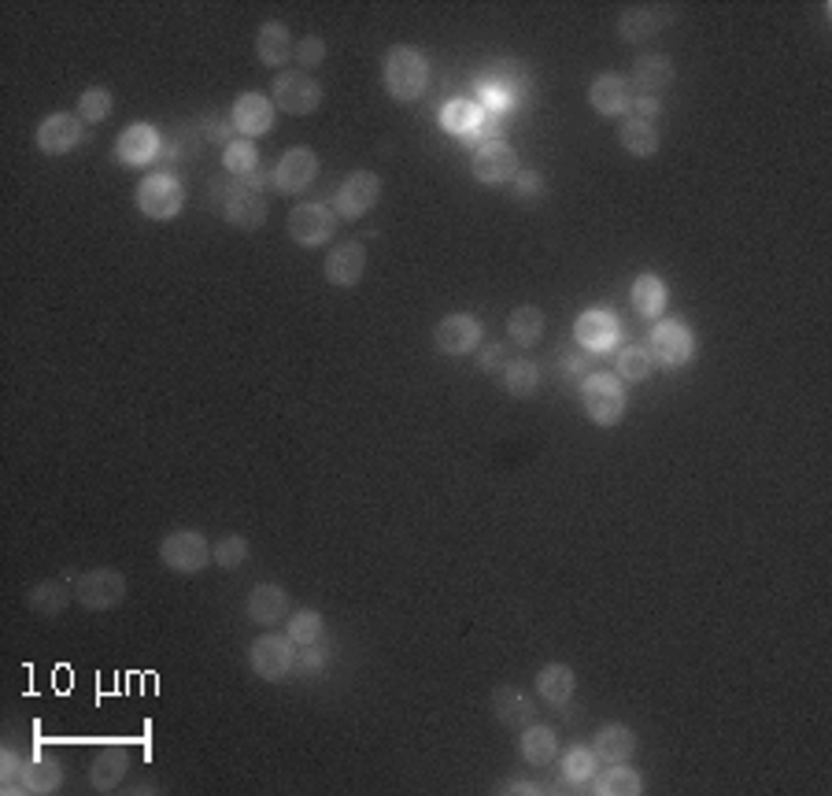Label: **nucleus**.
<instances>
[{
    "label": "nucleus",
    "mask_w": 832,
    "mask_h": 796,
    "mask_svg": "<svg viewBox=\"0 0 832 796\" xmlns=\"http://www.w3.org/2000/svg\"><path fill=\"white\" fill-rule=\"evenodd\" d=\"M507 337H511L515 345L530 348L544 337V312L536 304H522L515 308L511 319H507Z\"/></svg>",
    "instance_id": "obj_36"
},
{
    "label": "nucleus",
    "mask_w": 832,
    "mask_h": 796,
    "mask_svg": "<svg viewBox=\"0 0 832 796\" xmlns=\"http://www.w3.org/2000/svg\"><path fill=\"white\" fill-rule=\"evenodd\" d=\"M256 56H259L263 67H274V71L286 67L292 56H297V42H292L289 26L278 23V19H267V23L259 26V34H256Z\"/></svg>",
    "instance_id": "obj_24"
},
{
    "label": "nucleus",
    "mask_w": 832,
    "mask_h": 796,
    "mask_svg": "<svg viewBox=\"0 0 832 796\" xmlns=\"http://www.w3.org/2000/svg\"><path fill=\"white\" fill-rule=\"evenodd\" d=\"M185 208V186L178 174L171 171H152L149 178H141L137 186V211L152 222H171L174 216H182Z\"/></svg>",
    "instance_id": "obj_4"
},
{
    "label": "nucleus",
    "mask_w": 832,
    "mask_h": 796,
    "mask_svg": "<svg viewBox=\"0 0 832 796\" xmlns=\"http://www.w3.org/2000/svg\"><path fill=\"white\" fill-rule=\"evenodd\" d=\"M648 353L662 367H684L696 356V334L684 323H678V319H662L648 337Z\"/></svg>",
    "instance_id": "obj_11"
},
{
    "label": "nucleus",
    "mask_w": 832,
    "mask_h": 796,
    "mask_svg": "<svg viewBox=\"0 0 832 796\" xmlns=\"http://www.w3.org/2000/svg\"><path fill=\"white\" fill-rule=\"evenodd\" d=\"M315 178H319V157L308 145L289 149L286 157L278 160V168H274V189L278 193H303L315 186Z\"/></svg>",
    "instance_id": "obj_20"
},
{
    "label": "nucleus",
    "mask_w": 832,
    "mask_h": 796,
    "mask_svg": "<svg viewBox=\"0 0 832 796\" xmlns=\"http://www.w3.org/2000/svg\"><path fill=\"white\" fill-rule=\"evenodd\" d=\"M163 152V134L152 123H130L115 141V160L123 168H149Z\"/></svg>",
    "instance_id": "obj_16"
},
{
    "label": "nucleus",
    "mask_w": 832,
    "mask_h": 796,
    "mask_svg": "<svg viewBox=\"0 0 832 796\" xmlns=\"http://www.w3.org/2000/svg\"><path fill=\"white\" fill-rule=\"evenodd\" d=\"M381 200V178L374 171H351L333 193V211L340 219H363L378 208Z\"/></svg>",
    "instance_id": "obj_9"
},
{
    "label": "nucleus",
    "mask_w": 832,
    "mask_h": 796,
    "mask_svg": "<svg viewBox=\"0 0 832 796\" xmlns=\"http://www.w3.org/2000/svg\"><path fill=\"white\" fill-rule=\"evenodd\" d=\"M581 407L596 426H619L625 407V385L619 374H589L581 382Z\"/></svg>",
    "instance_id": "obj_6"
},
{
    "label": "nucleus",
    "mask_w": 832,
    "mask_h": 796,
    "mask_svg": "<svg viewBox=\"0 0 832 796\" xmlns=\"http://www.w3.org/2000/svg\"><path fill=\"white\" fill-rule=\"evenodd\" d=\"M651 371H655V359H651V353L644 345H629L619 356V378H622V382H633V385L636 382H648Z\"/></svg>",
    "instance_id": "obj_42"
},
{
    "label": "nucleus",
    "mask_w": 832,
    "mask_h": 796,
    "mask_svg": "<svg viewBox=\"0 0 832 796\" xmlns=\"http://www.w3.org/2000/svg\"><path fill=\"white\" fill-rule=\"evenodd\" d=\"M249 667L263 682H289L297 674V641L289 634H263L252 641L249 648Z\"/></svg>",
    "instance_id": "obj_5"
},
{
    "label": "nucleus",
    "mask_w": 832,
    "mask_h": 796,
    "mask_svg": "<svg viewBox=\"0 0 832 796\" xmlns=\"http://www.w3.org/2000/svg\"><path fill=\"white\" fill-rule=\"evenodd\" d=\"M26 604H31L37 615L53 619V615H60L67 604H71V589H67V581H60V578H48V581H42V586L31 589Z\"/></svg>",
    "instance_id": "obj_38"
},
{
    "label": "nucleus",
    "mask_w": 832,
    "mask_h": 796,
    "mask_svg": "<svg viewBox=\"0 0 832 796\" xmlns=\"http://www.w3.org/2000/svg\"><path fill=\"white\" fill-rule=\"evenodd\" d=\"M629 108L636 112L633 119H648V123H651V115H659V112H662V104H659V96H636V101L629 104Z\"/></svg>",
    "instance_id": "obj_52"
},
{
    "label": "nucleus",
    "mask_w": 832,
    "mask_h": 796,
    "mask_svg": "<svg viewBox=\"0 0 832 796\" xmlns=\"http://www.w3.org/2000/svg\"><path fill=\"white\" fill-rule=\"evenodd\" d=\"M126 597V575L123 570H112V567H96V570H85L74 586V600L90 611H112L119 608Z\"/></svg>",
    "instance_id": "obj_12"
},
{
    "label": "nucleus",
    "mask_w": 832,
    "mask_h": 796,
    "mask_svg": "<svg viewBox=\"0 0 832 796\" xmlns=\"http://www.w3.org/2000/svg\"><path fill=\"white\" fill-rule=\"evenodd\" d=\"M297 671H300V678H319L322 671H326V653H322V645H303L300 648Z\"/></svg>",
    "instance_id": "obj_47"
},
{
    "label": "nucleus",
    "mask_w": 832,
    "mask_h": 796,
    "mask_svg": "<svg viewBox=\"0 0 832 796\" xmlns=\"http://www.w3.org/2000/svg\"><path fill=\"white\" fill-rule=\"evenodd\" d=\"M670 23H673V8L636 4V8H625V12L619 15V37L629 45H640V42H651L655 34H662Z\"/></svg>",
    "instance_id": "obj_19"
},
{
    "label": "nucleus",
    "mask_w": 832,
    "mask_h": 796,
    "mask_svg": "<svg viewBox=\"0 0 832 796\" xmlns=\"http://www.w3.org/2000/svg\"><path fill=\"white\" fill-rule=\"evenodd\" d=\"M563 378H577V382H585V371H589V353H574V356H563Z\"/></svg>",
    "instance_id": "obj_51"
},
{
    "label": "nucleus",
    "mask_w": 832,
    "mask_h": 796,
    "mask_svg": "<svg viewBox=\"0 0 832 796\" xmlns=\"http://www.w3.org/2000/svg\"><path fill=\"white\" fill-rule=\"evenodd\" d=\"M547 197V182H544V174L541 171H530V168H522L515 174V182H511V200L515 204H541Z\"/></svg>",
    "instance_id": "obj_44"
},
{
    "label": "nucleus",
    "mask_w": 832,
    "mask_h": 796,
    "mask_svg": "<svg viewBox=\"0 0 832 796\" xmlns=\"http://www.w3.org/2000/svg\"><path fill=\"white\" fill-rule=\"evenodd\" d=\"M477 367H482V371H504V367H507V348L504 345L477 348Z\"/></svg>",
    "instance_id": "obj_50"
},
{
    "label": "nucleus",
    "mask_w": 832,
    "mask_h": 796,
    "mask_svg": "<svg viewBox=\"0 0 832 796\" xmlns=\"http://www.w3.org/2000/svg\"><path fill=\"white\" fill-rule=\"evenodd\" d=\"M200 126H204V138L215 141V145H222V149L238 141V138H233V134H238V130H233V123H230V119H215V115H211V119H204Z\"/></svg>",
    "instance_id": "obj_49"
},
{
    "label": "nucleus",
    "mask_w": 832,
    "mask_h": 796,
    "mask_svg": "<svg viewBox=\"0 0 832 796\" xmlns=\"http://www.w3.org/2000/svg\"><path fill=\"white\" fill-rule=\"evenodd\" d=\"M470 171H474V178L482 182V186H507V182H515V174L522 168H518L515 145L488 138L477 145L474 160H470Z\"/></svg>",
    "instance_id": "obj_13"
},
{
    "label": "nucleus",
    "mask_w": 832,
    "mask_h": 796,
    "mask_svg": "<svg viewBox=\"0 0 832 796\" xmlns=\"http://www.w3.org/2000/svg\"><path fill=\"white\" fill-rule=\"evenodd\" d=\"M482 337H485L482 323H477L474 315H466V312L444 315L434 326V348H437L440 356H470V353H477V348H482Z\"/></svg>",
    "instance_id": "obj_15"
},
{
    "label": "nucleus",
    "mask_w": 832,
    "mask_h": 796,
    "mask_svg": "<svg viewBox=\"0 0 832 796\" xmlns=\"http://www.w3.org/2000/svg\"><path fill=\"white\" fill-rule=\"evenodd\" d=\"M574 342L581 345V353L606 356V353H614V348H619L622 326H619V319H614L611 308H589V312L577 315Z\"/></svg>",
    "instance_id": "obj_10"
},
{
    "label": "nucleus",
    "mask_w": 832,
    "mask_h": 796,
    "mask_svg": "<svg viewBox=\"0 0 832 796\" xmlns=\"http://www.w3.org/2000/svg\"><path fill=\"white\" fill-rule=\"evenodd\" d=\"M126 771H130V752L126 749H101V755L93 760V766H90V785L96 793H112V789H119L123 785V778H126Z\"/></svg>",
    "instance_id": "obj_31"
},
{
    "label": "nucleus",
    "mask_w": 832,
    "mask_h": 796,
    "mask_svg": "<svg viewBox=\"0 0 832 796\" xmlns=\"http://www.w3.org/2000/svg\"><path fill=\"white\" fill-rule=\"evenodd\" d=\"M63 785V763L56 760V755H34V760H26L23 766V782H19V793H34V796H53L60 793Z\"/></svg>",
    "instance_id": "obj_27"
},
{
    "label": "nucleus",
    "mask_w": 832,
    "mask_h": 796,
    "mask_svg": "<svg viewBox=\"0 0 832 796\" xmlns=\"http://www.w3.org/2000/svg\"><path fill=\"white\" fill-rule=\"evenodd\" d=\"M211 559L219 563L222 570H238L244 559H249V541L241 533H227L211 545Z\"/></svg>",
    "instance_id": "obj_45"
},
{
    "label": "nucleus",
    "mask_w": 832,
    "mask_h": 796,
    "mask_svg": "<svg viewBox=\"0 0 832 796\" xmlns=\"http://www.w3.org/2000/svg\"><path fill=\"white\" fill-rule=\"evenodd\" d=\"M289 593L278 586V581H259L249 593V619L259 626H274L281 619H289Z\"/></svg>",
    "instance_id": "obj_25"
},
{
    "label": "nucleus",
    "mask_w": 832,
    "mask_h": 796,
    "mask_svg": "<svg viewBox=\"0 0 832 796\" xmlns=\"http://www.w3.org/2000/svg\"><path fill=\"white\" fill-rule=\"evenodd\" d=\"M499 382H504V390L511 393L515 401H525V396L541 390V367H536L533 359H507V367L499 371Z\"/></svg>",
    "instance_id": "obj_35"
},
{
    "label": "nucleus",
    "mask_w": 832,
    "mask_h": 796,
    "mask_svg": "<svg viewBox=\"0 0 832 796\" xmlns=\"http://www.w3.org/2000/svg\"><path fill=\"white\" fill-rule=\"evenodd\" d=\"M673 60L666 53H644L636 56L633 71H629V90H636L640 96H659L662 90L673 85Z\"/></svg>",
    "instance_id": "obj_22"
},
{
    "label": "nucleus",
    "mask_w": 832,
    "mask_h": 796,
    "mask_svg": "<svg viewBox=\"0 0 832 796\" xmlns=\"http://www.w3.org/2000/svg\"><path fill=\"white\" fill-rule=\"evenodd\" d=\"M574 689H577V674H574V667H566V664H547L544 671L536 674V693H541V701H547L552 707H563L574 696Z\"/></svg>",
    "instance_id": "obj_33"
},
{
    "label": "nucleus",
    "mask_w": 832,
    "mask_h": 796,
    "mask_svg": "<svg viewBox=\"0 0 832 796\" xmlns=\"http://www.w3.org/2000/svg\"><path fill=\"white\" fill-rule=\"evenodd\" d=\"M496 793H515V796H536V793H544L541 785L536 782H499L496 785Z\"/></svg>",
    "instance_id": "obj_53"
},
{
    "label": "nucleus",
    "mask_w": 832,
    "mask_h": 796,
    "mask_svg": "<svg viewBox=\"0 0 832 796\" xmlns=\"http://www.w3.org/2000/svg\"><path fill=\"white\" fill-rule=\"evenodd\" d=\"M493 715L507 726V730H515V726H530L533 723V718H536V704H533V696L525 693V689L499 685L496 693H493Z\"/></svg>",
    "instance_id": "obj_26"
},
{
    "label": "nucleus",
    "mask_w": 832,
    "mask_h": 796,
    "mask_svg": "<svg viewBox=\"0 0 832 796\" xmlns=\"http://www.w3.org/2000/svg\"><path fill=\"white\" fill-rule=\"evenodd\" d=\"M297 60H300V67L303 71H315V67H322V60H326V42L322 37H300V45H297Z\"/></svg>",
    "instance_id": "obj_46"
},
{
    "label": "nucleus",
    "mask_w": 832,
    "mask_h": 796,
    "mask_svg": "<svg viewBox=\"0 0 832 796\" xmlns=\"http://www.w3.org/2000/svg\"><path fill=\"white\" fill-rule=\"evenodd\" d=\"M112 112H115V101H112V93L104 90V85H93V90H85L82 96H78V119L82 123H104V119H112Z\"/></svg>",
    "instance_id": "obj_43"
},
{
    "label": "nucleus",
    "mask_w": 832,
    "mask_h": 796,
    "mask_svg": "<svg viewBox=\"0 0 832 796\" xmlns=\"http://www.w3.org/2000/svg\"><path fill=\"white\" fill-rule=\"evenodd\" d=\"M160 559L174 575H197L211 563V541L200 530H174L160 541Z\"/></svg>",
    "instance_id": "obj_7"
},
{
    "label": "nucleus",
    "mask_w": 832,
    "mask_h": 796,
    "mask_svg": "<svg viewBox=\"0 0 832 796\" xmlns=\"http://www.w3.org/2000/svg\"><path fill=\"white\" fill-rule=\"evenodd\" d=\"M596 752L589 749V745H570L563 755V778L570 785H585L596 778Z\"/></svg>",
    "instance_id": "obj_40"
},
{
    "label": "nucleus",
    "mask_w": 832,
    "mask_h": 796,
    "mask_svg": "<svg viewBox=\"0 0 832 796\" xmlns=\"http://www.w3.org/2000/svg\"><path fill=\"white\" fill-rule=\"evenodd\" d=\"M592 752L600 763H625L636 752V734L625 723H606L592 741Z\"/></svg>",
    "instance_id": "obj_30"
},
{
    "label": "nucleus",
    "mask_w": 832,
    "mask_h": 796,
    "mask_svg": "<svg viewBox=\"0 0 832 796\" xmlns=\"http://www.w3.org/2000/svg\"><path fill=\"white\" fill-rule=\"evenodd\" d=\"M600 796H640L644 793V778L625 763H606V771L596 778L592 785Z\"/></svg>",
    "instance_id": "obj_37"
},
{
    "label": "nucleus",
    "mask_w": 832,
    "mask_h": 796,
    "mask_svg": "<svg viewBox=\"0 0 832 796\" xmlns=\"http://www.w3.org/2000/svg\"><path fill=\"white\" fill-rule=\"evenodd\" d=\"M270 101H274V108L286 112V115H311V112H319V104H322V85L311 79V74L289 71V74H278V79H274Z\"/></svg>",
    "instance_id": "obj_14"
},
{
    "label": "nucleus",
    "mask_w": 832,
    "mask_h": 796,
    "mask_svg": "<svg viewBox=\"0 0 832 796\" xmlns=\"http://www.w3.org/2000/svg\"><path fill=\"white\" fill-rule=\"evenodd\" d=\"M381 85H385V93L400 104L418 101L429 85V60L411 45L389 48L385 64H381Z\"/></svg>",
    "instance_id": "obj_3"
},
{
    "label": "nucleus",
    "mask_w": 832,
    "mask_h": 796,
    "mask_svg": "<svg viewBox=\"0 0 832 796\" xmlns=\"http://www.w3.org/2000/svg\"><path fill=\"white\" fill-rule=\"evenodd\" d=\"M322 634H326V619L315 608H300L297 615H289V637L297 641V648L303 645H319Z\"/></svg>",
    "instance_id": "obj_41"
},
{
    "label": "nucleus",
    "mask_w": 832,
    "mask_h": 796,
    "mask_svg": "<svg viewBox=\"0 0 832 796\" xmlns=\"http://www.w3.org/2000/svg\"><path fill=\"white\" fill-rule=\"evenodd\" d=\"M286 230L300 249H322L337 234V211H333L330 204H315V200L297 204L286 219Z\"/></svg>",
    "instance_id": "obj_8"
},
{
    "label": "nucleus",
    "mask_w": 832,
    "mask_h": 796,
    "mask_svg": "<svg viewBox=\"0 0 832 796\" xmlns=\"http://www.w3.org/2000/svg\"><path fill=\"white\" fill-rule=\"evenodd\" d=\"M208 200L227 216L230 227H238V230H259L270 211L267 193L252 189L244 178H233V174H227V171H222L219 178H211Z\"/></svg>",
    "instance_id": "obj_1"
},
{
    "label": "nucleus",
    "mask_w": 832,
    "mask_h": 796,
    "mask_svg": "<svg viewBox=\"0 0 832 796\" xmlns=\"http://www.w3.org/2000/svg\"><path fill=\"white\" fill-rule=\"evenodd\" d=\"M222 171L233 174V178H249V174L259 171V152L249 138H238L233 145L222 149Z\"/></svg>",
    "instance_id": "obj_39"
},
{
    "label": "nucleus",
    "mask_w": 832,
    "mask_h": 796,
    "mask_svg": "<svg viewBox=\"0 0 832 796\" xmlns=\"http://www.w3.org/2000/svg\"><path fill=\"white\" fill-rule=\"evenodd\" d=\"M555 755H559V734L533 718V723L522 730V760L533 766H547Z\"/></svg>",
    "instance_id": "obj_32"
},
{
    "label": "nucleus",
    "mask_w": 832,
    "mask_h": 796,
    "mask_svg": "<svg viewBox=\"0 0 832 796\" xmlns=\"http://www.w3.org/2000/svg\"><path fill=\"white\" fill-rule=\"evenodd\" d=\"M274 115H278V108H274L270 96L263 93H241L238 101H233L230 108V123L233 130L241 134V138H263V134L274 130Z\"/></svg>",
    "instance_id": "obj_18"
},
{
    "label": "nucleus",
    "mask_w": 832,
    "mask_h": 796,
    "mask_svg": "<svg viewBox=\"0 0 832 796\" xmlns=\"http://www.w3.org/2000/svg\"><path fill=\"white\" fill-rule=\"evenodd\" d=\"M23 766H26V760H19L15 752L0 755V782H4V793H19V782H23Z\"/></svg>",
    "instance_id": "obj_48"
},
{
    "label": "nucleus",
    "mask_w": 832,
    "mask_h": 796,
    "mask_svg": "<svg viewBox=\"0 0 832 796\" xmlns=\"http://www.w3.org/2000/svg\"><path fill=\"white\" fill-rule=\"evenodd\" d=\"M589 104L603 115V119H619V115L629 112V104H633L629 82H625L622 74H614V71L596 74V82L589 85Z\"/></svg>",
    "instance_id": "obj_23"
},
{
    "label": "nucleus",
    "mask_w": 832,
    "mask_h": 796,
    "mask_svg": "<svg viewBox=\"0 0 832 796\" xmlns=\"http://www.w3.org/2000/svg\"><path fill=\"white\" fill-rule=\"evenodd\" d=\"M363 275H367V249L359 245V241H340V245L330 249V256H326L330 286L351 289L363 281Z\"/></svg>",
    "instance_id": "obj_21"
},
{
    "label": "nucleus",
    "mask_w": 832,
    "mask_h": 796,
    "mask_svg": "<svg viewBox=\"0 0 832 796\" xmlns=\"http://www.w3.org/2000/svg\"><path fill=\"white\" fill-rule=\"evenodd\" d=\"M477 101L482 108H493V112H507L530 93V67L518 64V60H493L477 71Z\"/></svg>",
    "instance_id": "obj_2"
},
{
    "label": "nucleus",
    "mask_w": 832,
    "mask_h": 796,
    "mask_svg": "<svg viewBox=\"0 0 832 796\" xmlns=\"http://www.w3.org/2000/svg\"><path fill=\"white\" fill-rule=\"evenodd\" d=\"M619 141H622V149L636 160H648L662 149L659 130H655V123H648V119H625V126L619 130Z\"/></svg>",
    "instance_id": "obj_34"
},
{
    "label": "nucleus",
    "mask_w": 832,
    "mask_h": 796,
    "mask_svg": "<svg viewBox=\"0 0 832 796\" xmlns=\"http://www.w3.org/2000/svg\"><path fill=\"white\" fill-rule=\"evenodd\" d=\"M440 126H444V134H452V138H474L485 126V108L477 101L455 96V101H448L444 108H440Z\"/></svg>",
    "instance_id": "obj_28"
},
{
    "label": "nucleus",
    "mask_w": 832,
    "mask_h": 796,
    "mask_svg": "<svg viewBox=\"0 0 832 796\" xmlns=\"http://www.w3.org/2000/svg\"><path fill=\"white\" fill-rule=\"evenodd\" d=\"M629 300L636 308V315L644 319H659L666 312V304H670V289H666V281L659 275H651V270H644V275H636L633 289H629Z\"/></svg>",
    "instance_id": "obj_29"
},
{
    "label": "nucleus",
    "mask_w": 832,
    "mask_h": 796,
    "mask_svg": "<svg viewBox=\"0 0 832 796\" xmlns=\"http://www.w3.org/2000/svg\"><path fill=\"white\" fill-rule=\"evenodd\" d=\"M82 138H85V123L71 112H53L48 119H42V126H37L34 134L37 149H42L45 157H67V152H74L78 145H82Z\"/></svg>",
    "instance_id": "obj_17"
}]
</instances>
